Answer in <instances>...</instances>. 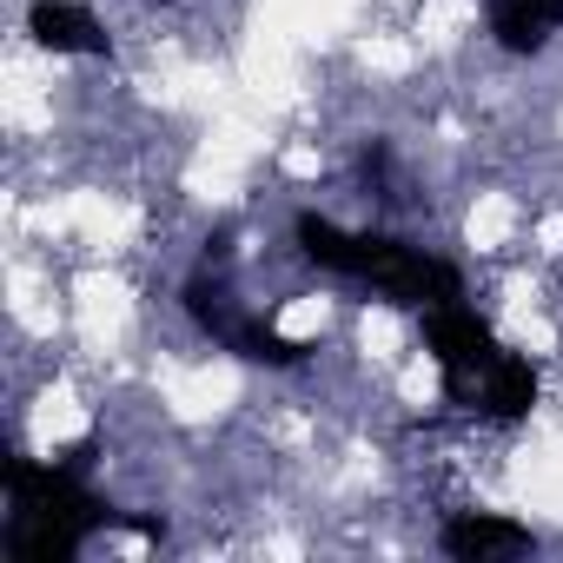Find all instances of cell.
I'll list each match as a JSON object with an SVG mask.
<instances>
[{
	"mask_svg": "<svg viewBox=\"0 0 563 563\" xmlns=\"http://www.w3.org/2000/svg\"><path fill=\"white\" fill-rule=\"evenodd\" d=\"M292 245L319 272L358 278V286H372L385 306H405V312H431V306L464 299L457 265H444V258H431V252H418V245H405L391 232H345L325 212H299L292 219Z\"/></svg>",
	"mask_w": 563,
	"mask_h": 563,
	"instance_id": "1",
	"label": "cell"
},
{
	"mask_svg": "<svg viewBox=\"0 0 563 563\" xmlns=\"http://www.w3.org/2000/svg\"><path fill=\"white\" fill-rule=\"evenodd\" d=\"M8 484V510H27V517H54L60 530L74 537H93V530H140V537H166V517H140V510H113L100 490L80 484V471L67 457L54 464H34V457H8L0 471Z\"/></svg>",
	"mask_w": 563,
	"mask_h": 563,
	"instance_id": "2",
	"label": "cell"
},
{
	"mask_svg": "<svg viewBox=\"0 0 563 563\" xmlns=\"http://www.w3.org/2000/svg\"><path fill=\"white\" fill-rule=\"evenodd\" d=\"M438 550L457 556V563H490V556H530L537 537H530V523H517V517H497V510H457V517L438 530Z\"/></svg>",
	"mask_w": 563,
	"mask_h": 563,
	"instance_id": "5",
	"label": "cell"
},
{
	"mask_svg": "<svg viewBox=\"0 0 563 563\" xmlns=\"http://www.w3.org/2000/svg\"><path fill=\"white\" fill-rule=\"evenodd\" d=\"M537 391H543V378H537V358H523V352H510V345H504L497 372L484 378L477 418H490V424H523V418L537 411Z\"/></svg>",
	"mask_w": 563,
	"mask_h": 563,
	"instance_id": "7",
	"label": "cell"
},
{
	"mask_svg": "<svg viewBox=\"0 0 563 563\" xmlns=\"http://www.w3.org/2000/svg\"><path fill=\"white\" fill-rule=\"evenodd\" d=\"M424 352H431V365H438V378H444V398H451V405H464V411H477L484 378H490V372H497V358H504V345H497L490 319H484V312H471L464 299L431 306V312H424Z\"/></svg>",
	"mask_w": 563,
	"mask_h": 563,
	"instance_id": "3",
	"label": "cell"
},
{
	"mask_svg": "<svg viewBox=\"0 0 563 563\" xmlns=\"http://www.w3.org/2000/svg\"><path fill=\"white\" fill-rule=\"evenodd\" d=\"M563 34V0H490V41L517 60L543 54Z\"/></svg>",
	"mask_w": 563,
	"mask_h": 563,
	"instance_id": "6",
	"label": "cell"
},
{
	"mask_svg": "<svg viewBox=\"0 0 563 563\" xmlns=\"http://www.w3.org/2000/svg\"><path fill=\"white\" fill-rule=\"evenodd\" d=\"M27 34H34V47H47L60 60H107L113 54V34L100 27V14L87 0H34Z\"/></svg>",
	"mask_w": 563,
	"mask_h": 563,
	"instance_id": "4",
	"label": "cell"
}]
</instances>
